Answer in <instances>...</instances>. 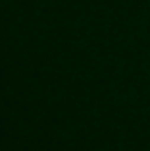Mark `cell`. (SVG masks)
<instances>
[]
</instances>
